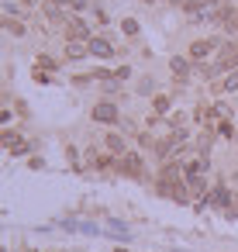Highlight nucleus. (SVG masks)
Listing matches in <instances>:
<instances>
[{"mask_svg":"<svg viewBox=\"0 0 238 252\" xmlns=\"http://www.w3.org/2000/svg\"><path fill=\"white\" fill-rule=\"evenodd\" d=\"M231 69H238V45H235V42H224V45L214 52V63L207 66V73H204V76L217 80L221 73H231Z\"/></svg>","mask_w":238,"mask_h":252,"instance_id":"nucleus-1","label":"nucleus"},{"mask_svg":"<svg viewBox=\"0 0 238 252\" xmlns=\"http://www.w3.org/2000/svg\"><path fill=\"white\" fill-rule=\"evenodd\" d=\"M114 169L124 173V176H145V166H142V156H138V152H124V156H118Z\"/></svg>","mask_w":238,"mask_h":252,"instance_id":"nucleus-2","label":"nucleus"},{"mask_svg":"<svg viewBox=\"0 0 238 252\" xmlns=\"http://www.w3.org/2000/svg\"><path fill=\"white\" fill-rule=\"evenodd\" d=\"M66 35L69 42H90V25L83 18H66Z\"/></svg>","mask_w":238,"mask_h":252,"instance_id":"nucleus-3","label":"nucleus"},{"mask_svg":"<svg viewBox=\"0 0 238 252\" xmlns=\"http://www.w3.org/2000/svg\"><path fill=\"white\" fill-rule=\"evenodd\" d=\"M93 121H100V125H118V104H114V100H100V104L93 107Z\"/></svg>","mask_w":238,"mask_h":252,"instance_id":"nucleus-4","label":"nucleus"},{"mask_svg":"<svg viewBox=\"0 0 238 252\" xmlns=\"http://www.w3.org/2000/svg\"><path fill=\"white\" fill-rule=\"evenodd\" d=\"M221 49V42H214V38H197L193 45H190V59H207L210 52H217Z\"/></svg>","mask_w":238,"mask_h":252,"instance_id":"nucleus-5","label":"nucleus"},{"mask_svg":"<svg viewBox=\"0 0 238 252\" xmlns=\"http://www.w3.org/2000/svg\"><path fill=\"white\" fill-rule=\"evenodd\" d=\"M4 149H7L11 156H25V152H28V142H25L18 131H4Z\"/></svg>","mask_w":238,"mask_h":252,"instance_id":"nucleus-6","label":"nucleus"},{"mask_svg":"<svg viewBox=\"0 0 238 252\" xmlns=\"http://www.w3.org/2000/svg\"><path fill=\"white\" fill-rule=\"evenodd\" d=\"M214 90H217V94H231V90H238V69H231L228 76H217V80H214Z\"/></svg>","mask_w":238,"mask_h":252,"instance_id":"nucleus-7","label":"nucleus"},{"mask_svg":"<svg viewBox=\"0 0 238 252\" xmlns=\"http://www.w3.org/2000/svg\"><path fill=\"white\" fill-rule=\"evenodd\" d=\"M169 69L176 73V80H190V59H183V56H173V59H169Z\"/></svg>","mask_w":238,"mask_h":252,"instance_id":"nucleus-8","label":"nucleus"},{"mask_svg":"<svg viewBox=\"0 0 238 252\" xmlns=\"http://www.w3.org/2000/svg\"><path fill=\"white\" fill-rule=\"evenodd\" d=\"M90 52L100 56V59H111V56H114V45L104 42V38H90Z\"/></svg>","mask_w":238,"mask_h":252,"instance_id":"nucleus-9","label":"nucleus"},{"mask_svg":"<svg viewBox=\"0 0 238 252\" xmlns=\"http://www.w3.org/2000/svg\"><path fill=\"white\" fill-rule=\"evenodd\" d=\"M186 187H190V193H200V197H204V190H207V180H204V173H193V176H186Z\"/></svg>","mask_w":238,"mask_h":252,"instance_id":"nucleus-10","label":"nucleus"},{"mask_svg":"<svg viewBox=\"0 0 238 252\" xmlns=\"http://www.w3.org/2000/svg\"><path fill=\"white\" fill-rule=\"evenodd\" d=\"M87 52H90V42H69V49H66L69 59H83Z\"/></svg>","mask_w":238,"mask_h":252,"instance_id":"nucleus-11","label":"nucleus"},{"mask_svg":"<svg viewBox=\"0 0 238 252\" xmlns=\"http://www.w3.org/2000/svg\"><path fill=\"white\" fill-rule=\"evenodd\" d=\"M107 149L118 152V156H124V138H121L118 131H111V135H107Z\"/></svg>","mask_w":238,"mask_h":252,"instance_id":"nucleus-12","label":"nucleus"},{"mask_svg":"<svg viewBox=\"0 0 238 252\" xmlns=\"http://www.w3.org/2000/svg\"><path fill=\"white\" fill-rule=\"evenodd\" d=\"M214 128H217V135H221V138H231V135H235V128H231V121H217Z\"/></svg>","mask_w":238,"mask_h":252,"instance_id":"nucleus-13","label":"nucleus"},{"mask_svg":"<svg viewBox=\"0 0 238 252\" xmlns=\"http://www.w3.org/2000/svg\"><path fill=\"white\" fill-rule=\"evenodd\" d=\"M152 107H155V111H159V114H166V111H169V97H162V94H159V97H155V104H152Z\"/></svg>","mask_w":238,"mask_h":252,"instance_id":"nucleus-14","label":"nucleus"},{"mask_svg":"<svg viewBox=\"0 0 238 252\" xmlns=\"http://www.w3.org/2000/svg\"><path fill=\"white\" fill-rule=\"evenodd\" d=\"M52 4H69V0H52Z\"/></svg>","mask_w":238,"mask_h":252,"instance_id":"nucleus-15","label":"nucleus"},{"mask_svg":"<svg viewBox=\"0 0 238 252\" xmlns=\"http://www.w3.org/2000/svg\"><path fill=\"white\" fill-rule=\"evenodd\" d=\"M114 252H128V249H114Z\"/></svg>","mask_w":238,"mask_h":252,"instance_id":"nucleus-16","label":"nucleus"},{"mask_svg":"<svg viewBox=\"0 0 238 252\" xmlns=\"http://www.w3.org/2000/svg\"><path fill=\"white\" fill-rule=\"evenodd\" d=\"M235 32H238V21H235Z\"/></svg>","mask_w":238,"mask_h":252,"instance_id":"nucleus-17","label":"nucleus"}]
</instances>
